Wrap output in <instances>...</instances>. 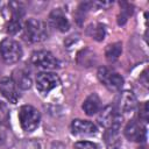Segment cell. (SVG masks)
I'll list each match as a JSON object with an SVG mask.
<instances>
[{
  "mask_svg": "<svg viewBox=\"0 0 149 149\" xmlns=\"http://www.w3.org/2000/svg\"><path fill=\"white\" fill-rule=\"evenodd\" d=\"M23 30L27 40L31 43H40L48 37L47 24L38 19H28L24 22Z\"/></svg>",
  "mask_w": 149,
  "mask_h": 149,
  "instance_id": "cell-1",
  "label": "cell"
},
{
  "mask_svg": "<svg viewBox=\"0 0 149 149\" xmlns=\"http://www.w3.org/2000/svg\"><path fill=\"white\" fill-rule=\"evenodd\" d=\"M19 121L24 132H34L41 121L40 112L31 105H23L19 111Z\"/></svg>",
  "mask_w": 149,
  "mask_h": 149,
  "instance_id": "cell-2",
  "label": "cell"
},
{
  "mask_svg": "<svg viewBox=\"0 0 149 149\" xmlns=\"http://www.w3.org/2000/svg\"><path fill=\"white\" fill-rule=\"evenodd\" d=\"M99 123L105 127L107 130H115L118 132L122 123V116L120 112L112 105L106 106L98 116Z\"/></svg>",
  "mask_w": 149,
  "mask_h": 149,
  "instance_id": "cell-3",
  "label": "cell"
},
{
  "mask_svg": "<svg viewBox=\"0 0 149 149\" xmlns=\"http://www.w3.org/2000/svg\"><path fill=\"white\" fill-rule=\"evenodd\" d=\"M0 52L2 56V59L7 64H14L19 62L23 55L22 48L19 42H16L13 38H5L0 44Z\"/></svg>",
  "mask_w": 149,
  "mask_h": 149,
  "instance_id": "cell-4",
  "label": "cell"
},
{
  "mask_svg": "<svg viewBox=\"0 0 149 149\" xmlns=\"http://www.w3.org/2000/svg\"><path fill=\"white\" fill-rule=\"evenodd\" d=\"M97 76H98V79L100 80V83L111 91H119V90H121V87L123 85L122 76L120 73H118L116 71L111 70L106 66L99 68Z\"/></svg>",
  "mask_w": 149,
  "mask_h": 149,
  "instance_id": "cell-5",
  "label": "cell"
},
{
  "mask_svg": "<svg viewBox=\"0 0 149 149\" xmlns=\"http://www.w3.org/2000/svg\"><path fill=\"white\" fill-rule=\"evenodd\" d=\"M31 63L44 70H55L61 66V62L48 50H37L34 51L30 57Z\"/></svg>",
  "mask_w": 149,
  "mask_h": 149,
  "instance_id": "cell-6",
  "label": "cell"
},
{
  "mask_svg": "<svg viewBox=\"0 0 149 149\" xmlns=\"http://www.w3.org/2000/svg\"><path fill=\"white\" fill-rule=\"evenodd\" d=\"M36 88L40 93L47 94L52 88L61 84V79L56 73L52 72H41L36 76Z\"/></svg>",
  "mask_w": 149,
  "mask_h": 149,
  "instance_id": "cell-7",
  "label": "cell"
},
{
  "mask_svg": "<svg viewBox=\"0 0 149 149\" xmlns=\"http://www.w3.org/2000/svg\"><path fill=\"white\" fill-rule=\"evenodd\" d=\"M125 136L133 142H144L147 139V129L141 123L132 120L125 127Z\"/></svg>",
  "mask_w": 149,
  "mask_h": 149,
  "instance_id": "cell-8",
  "label": "cell"
},
{
  "mask_svg": "<svg viewBox=\"0 0 149 149\" xmlns=\"http://www.w3.org/2000/svg\"><path fill=\"white\" fill-rule=\"evenodd\" d=\"M0 93L10 102L16 104L19 100V93L16 90V84L13 78L3 77L0 79Z\"/></svg>",
  "mask_w": 149,
  "mask_h": 149,
  "instance_id": "cell-9",
  "label": "cell"
},
{
  "mask_svg": "<svg viewBox=\"0 0 149 149\" xmlns=\"http://www.w3.org/2000/svg\"><path fill=\"white\" fill-rule=\"evenodd\" d=\"M49 23L51 27L63 33L70 29V22L61 8H56L49 14Z\"/></svg>",
  "mask_w": 149,
  "mask_h": 149,
  "instance_id": "cell-10",
  "label": "cell"
},
{
  "mask_svg": "<svg viewBox=\"0 0 149 149\" xmlns=\"http://www.w3.org/2000/svg\"><path fill=\"white\" fill-rule=\"evenodd\" d=\"M71 132L74 135H92L97 133V126L91 121L76 119L71 123Z\"/></svg>",
  "mask_w": 149,
  "mask_h": 149,
  "instance_id": "cell-11",
  "label": "cell"
},
{
  "mask_svg": "<svg viewBox=\"0 0 149 149\" xmlns=\"http://www.w3.org/2000/svg\"><path fill=\"white\" fill-rule=\"evenodd\" d=\"M137 105V100L135 94L132 91H123L119 97V112L121 113H130L135 109Z\"/></svg>",
  "mask_w": 149,
  "mask_h": 149,
  "instance_id": "cell-12",
  "label": "cell"
},
{
  "mask_svg": "<svg viewBox=\"0 0 149 149\" xmlns=\"http://www.w3.org/2000/svg\"><path fill=\"white\" fill-rule=\"evenodd\" d=\"M83 109L87 115L97 114L100 111V98L97 93H91L83 102Z\"/></svg>",
  "mask_w": 149,
  "mask_h": 149,
  "instance_id": "cell-13",
  "label": "cell"
},
{
  "mask_svg": "<svg viewBox=\"0 0 149 149\" xmlns=\"http://www.w3.org/2000/svg\"><path fill=\"white\" fill-rule=\"evenodd\" d=\"M13 80L16 84V86H19L21 90H28L31 87V84H33L29 72L23 69H19L14 72Z\"/></svg>",
  "mask_w": 149,
  "mask_h": 149,
  "instance_id": "cell-14",
  "label": "cell"
},
{
  "mask_svg": "<svg viewBox=\"0 0 149 149\" xmlns=\"http://www.w3.org/2000/svg\"><path fill=\"white\" fill-rule=\"evenodd\" d=\"M122 52V45L120 42L108 44L105 49V57L108 62H115Z\"/></svg>",
  "mask_w": 149,
  "mask_h": 149,
  "instance_id": "cell-15",
  "label": "cell"
},
{
  "mask_svg": "<svg viewBox=\"0 0 149 149\" xmlns=\"http://www.w3.org/2000/svg\"><path fill=\"white\" fill-rule=\"evenodd\" d=\"M88 34L97 41H101L104 40L105 37V26L100 24V23H97V24H93V28L90 27L88 28Z\"/></svg>",
  "mask_w": 149,
  "mask_h": 149,
  "instance_id": "cell-16",
  "label": "cell"
},
{
  "mask_svg": "<svg viewBox=\"0 0 149 149\" xmlns=\"http://www.w3.org/2000/svg\"><path fill=\"white\" fill-rule=\"evenodd\" d=\"M73 149H98V146L91 141H79L74 143Z\"/></svg>",
  "mask_w": 149,
  "mask_h": 149,
  "instance_id": "cell-17",
  "label": "cell"
},
{
  "mask_svg": "<svg viewBox=\"0 0 149 149\" xmlns=\"http://www.w3.org/2000/svg\"><path fill=\"white\" fill-rule=\"evenodd\" d=\"M139 116L140 119L143 121V122H147L148 121V102H143L142 106L140 107V113H139Z\"/></svg>",
  "mask_w": 149,
  "mask_h": 149,
  "instance_id": "cell-18",
  "label": "cell"
},
{
  "mask_svg": "<svg viewBox=\"0 0 149 149\" xmlns=\"http://www.w3.org/2000/svg\"><path fill=\"white\" fill-rule=\"evenodd\" d=\"M20 28H21L20 21L12 20L10 23H9V26H8V33H9V34H15V33H17V31L20 30Z\"/></svg>",
  "mask_w": 149,
  "mask_h": 149,
  "instance_id": "cell-19",
  "label": "cell"
},
{
  "mask_svg": "<svg viewBox=\"0 0 149 149\" xmlns=\"http://www.w3.org/2000/svg\"><path fill=\"white\" fill-rule=\"evenodd\" d=\"M7 136H8V133H7V129L3 125L0 123V144H3L6 143L7 141Z\"/></svg>",
  "mask_w": 149,
  "mask_h": 149,
  "instance_id": "cell-20",
  "label": "cell"
},
{
  "mask_svg": "<svg viewBox=\"0 0 149 149\" xmlns=\"http://www.w3.org/2000/svg\"><path fill=\"white\" fill-rule=\"evenodd\" d=\"M21 149H40V144L37 142H33V141H28L24 142L21 147Z\"/></svg>",
  "mask_w": 149,
  "mask_h": 149,
  "instance_id": "cell-21",
  "label": "cell"
},
{
  "mask_svg": "<svg viewBox=\"0 0 149 149\" xmlns=\"http://www.w3.org/2000/svg\"><path fill=\"white\" fill-rule=\"evenodd\" d=\"M7 115H8L7 108H6V106L0 101V120H5V119H7Z\"/></svg>",
  "mask_w": 149,
  "mask_h": 149,
  "instance_id": "cell-22",
  "label": "cell"
}]
</instances>
